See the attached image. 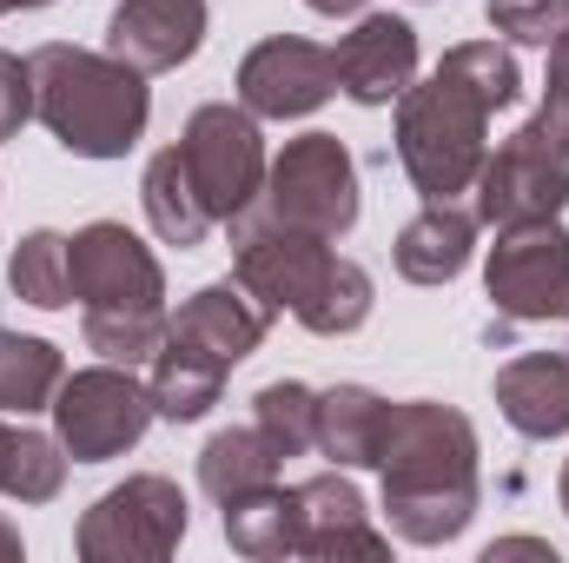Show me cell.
<instances>
[{"instance_id":"6da1fadb","label":"cell","mask_w":569,"mask_h":563,"mask_svg":"<svg viewBox=\"0 0 569 563\" xmlns=\"http://www.w3.org/2000/svg\"><path fill=\"white\" fill-rule=\"evenodd\" d=\"M523 93L517 53L497 40H463L437 60L425 87L411 80L398 100V159L425 199H457L477 186L490 159V113Z\"/></svg>"},{"instance_id":"7a4b0ae2","label":"cell","mask_w":569,"mask_h":563,"mask_svg":"<svg viewBox=\"0 0 569 563\" xmlns=\"http://www.w3.org/2000/svg\"><path fill=\"white\" fill-rule=\"evenodd\" d=\"M385 517L405 544H450L470 531L477 504H483V477H477V424L457 405L437 398H405L391 405L385 424Z\"/></svg>"},{"instance_id":"3957f363","label":"cell","mask_w":569,"mask_h":563,"mask_svg":"<svg viewBox=\"0 0 569 563\" xmlns=\"http://www.w3.org/2000/svg\"><path fill=\"white\" fill-rule=\"evenodd\" d=\"M232 279L252 298H266L272 312H291L305 332L318 338H345L371 318V273L345 253H331V239L279 226L272 213H239L232 219Z\"/></svg>"},{"instance_id":"277c9868","label":"cell","mask_w":569,"mask_h":563,"mask_svg":"<svg viewBox=\"0 0 569 563\" xmlns=\"http://www.w3.org/2000/svg\"><path fill=\"white\" fill-rule=\"evenodd\" d=\"M27 73H33V120L73 159H127L140 146L152 120V87L140 67L47 40L27 53Z\"/></svg>"},{"instance_id":"5b68a950","label":"cell","mask_w":569,"mask_h":563,"mask_svg":"<svg viewBox=\"0 0 569 563\" xmlns=\"http://www.w3.org/2000/svg\"><path fill=\"white\" fill-rule=\"evenodd\" d=\"M259 213H272L279 226L318 233V239H345L358 226V159L338 134H298L266 172Z\"/></svg>"},{"instance_id":"8992f818","label":"cell","mask_w":569,"mask_h":563,"mask_svg":"<svg viewBox=\"0 0 569 563\" xmlns=\"http://www.w3.org/2000/svg\"><path fill=\"white\" fill-rule=\"evenodd\" d=\"M569 206V134L550 113H530L477 172V226H530Z\"/></svg>"},{"instance_id":"52a82bcc","label":"cell","mask_w":569,"mask_h":563,"mask_svg":"<svg viewBox=\"0 0 569 563\" xmlns=\"http://www.w3.org/2000/svg\"><path fill=\"white\" fill-rule=\"evenodd\" d=\"M159 418L146 385L133 378V365H87V372H67L60 392H53V437L67 444L73 464H107V457H127L146 437V424Z\"/></svg>"},{"instance_id":"ba28073f","label":"cell","mask_w":569,"mask_h":563,"mask_svg":"<svg viewBox=\"0 0 569 563\" xmlns=\"http://www.w3.org/2000/svg\"><path fill=\"white\" fill-rule=\"evenodd\" d=\"M186 491L159 471H140L127 484H113L107 497H93V511L73 531V551L87 563H159L179 551L186 537Z\"/></svg>"},{"instance_id":"9c48e42d","label":"cell","mask_w":569,"mask_h":563,"mask_svg":"<svg viewBox=\"0 0 569 563\" xmlns=\"http://www.w3.org/2000/svg\"><path fill=\"white\" fill-rule=\"evenodd\" d=\"M179 159H186V172H192L206 213L226 219V226H232L239 213L259 206L266 172H272L259 120H252L246 107H232V100H212V107H199V113L186 120V134H179Z\"/></svg>"},{"instance_id":"30bf717a","label":"cell","mask_w":569,"mask_h":563,"mask_svg":"<svg viewBox=\"0 0 569 563\" xmlns=\"http://www.w3.org/2000/svg\"><path fill=\"white\" fill-rule=\"evenodd\" d=\"M483 292H490L497 318H510V325L569 318V233L557 219L503 226L483 259Z\"/></svg>"},{"instance_id":"8fae6325","label":"cell","mask_w":569,"mask_h":563,"mask_svg":"<svg viewBox=\"0 0 569 563\" xmlns=\"http://www.w3.org/2000/svg\"><path fill=\"white\" fill-rule=\"evenodd\" d=\"M67 273L80 312H159L166 305V273L140 246V233H127L120 219H93L67 239Z\"/></svg>"},{"instance_id":"7c38bea8","label":"cell","mask_w":569,"mask_h":563,"mask_svg":"<svg viewBox=\"0 0 569 563\" xmlns=\"http://www.w3.org/2000/svg\"><path fill=\"white\" fill-rule=\"evenodd\" d=\"M338 93V67L331 47L298 40V33H272L239 60V107L252 120H305Z\"/></svg>"},{"instance_id":"4fadbf2b","label":"cell","mask_w":569,"mask_h":563,"mask_svg":"<svg viewBox=\"0 0 569 563\" xmlns=\"http://www.w3.org/2000/svg\"><path fill=\"white\" fill-rule=\"evenodd\" d=\"M331 67L338 93H351L358 107H391L418 80V27L398 13H358V27L331 47Z\"/></svg>"},{"instance_id":"5bb4252c","label":"cell","mask_w":569,"mask_h":563,"mask_svg":"<svg viewBox=\"0 0 569 563\" xmlns=\"http://www.w3.org/2000/svg\"><path fill=\"white\" fill-rule=\"evenodd\" d=\"M291 491H298V557L311 563L391 557V537L371 531V511H365V497H358V484L345 471H318V477H305Z\"/></svg>"},{"instance_id":"9a60e30c","label":"cell","mask_w":569,"mask_h":563,"mask_svg":"<svg viewBox=\"0 0 569 563\" xmlns=\"http://www.w3.org/2000/svg\"><path fill=\"white\" fill-rule=\"evenodd\" d=\"M272 318H279V312H272L266 298H252L239 279H212V285H199L179 312H166V332L186 338V345H199V352H212V358L232 372V365H246V358L266 345Z\"/></svg>"},{"instance_id":"2e32d148","label":"cell","mask_w":569,"mask_h":563,"mask_svg":"<svg viewBox=\"0 0 569 563\" xmlns=\"http://www.w3.org/2000/svg\"><path fill=\"white\" fill-rule=\"evenodd\" d=\"M206 47V0H120L107 20V53L152 73L186 67Z\"/></svg>"},{"instance_id":"e0dca14e","label":"cell","mask_w":569,"mask_h":563,"mask_svg":"<svg viewBox=\"0 0 569 563\" xmlns=\"http://www.w3.org/2000/svg\"><path fill=\"white\" fill-rule=\"evenodd\" d=\"M497 412L517 437L550 444L569 431V352H523L497 372Z\"/></svg>"},{"instance_id":"ac0fdd59","label":"cell","mask_w":569,"mask_h":563,"mask_svg":"<svg viewBox=\"0 0 569 563\" xmlns=\"http://www.w3.org/2000/svg\"><path fill=\"white\" fill-rule=\"evenodd\" d=\"M477 253V213H463L457 199H425L418 219H405L391 266L411 285H450Z\"/></svg>"},{"instance_id":"d6986e66","label":"cell","mask_w":569,"mask_h":563,"mask_svg":"<svg viewBox=\"0 0 569 563\" xmlns=\"http://www.w3.org/2000/svg\"><path fill=\"white\" fill-rule=\"evenodd\" d=\"M385 424H391V398H378L371 385H331L318 392V457H331L338 471H378L385 451Z\"/></svg>"},{"instance_id":"ffe728a7","label":"cell","mask_w":569,"mask_h":563,"mask_svg":"<svg viewBox=\"0 0 569 563\" xmlns=\"http://www.w3.org/2000/svg\"><path fill=\"white\" fill-rule=\"evenodd\" d=\"M219 392H226V365L212 352H199V345H186V338L166 332V345L152 352V372H146L152 412L166 424H199L219 405Z\"/></svg>"},{"instance_id":"44dd1931","label":"cell","mask_w":569,"mask_h":563,"mask_svg":"<svg viewBox=\"0 0 569 563\" xmlns=\"http://www.w3.org/2000/svg\"><path fill=\"white\" fill-rule=\"evenodd\" d=\"M140 206H146V226L159 233V246L192 253V246H206V233H212V213H206V199H199V186H192V172H186L179 146H166V152H152V159H146Z\"/></svg>"},{"instance_id":"7402d4cb","label":"cell","mask_w":569,"mask_h":563,"mask_svg":"<svg viewBox=\"0 0 569 563\" xmlns=\"http://www.w3.org/2000/svg\"><path fill=\"white\" fill-rule=\"evenodd\" d=\"M219 511H226V544L239 557L252 563L298 557V491L291 484H259V491H246Z\"/></svg>"},{"instance_id":"603a6c76","label":"cell","mask_w":569,"mask_h":563,"mask_svg":"<svg viewBox=\"0 0 569 563\" xmlns=\"http://www.w3.org/2000/svg\"><path fill=\"white\" fill-rule=\"evenodd\" d=\"M279 464L284 457L266 444L259 424H232V431L206 437V451H199V491L212 504H232V497H246L259 484H279Z\"/></svg>"},{"instance_id":"cb8c5ba5","label":"cell","mask_w":569,"mask_h":563,"mask_svg":"<svg viewBox=\"0 0 569 563\" xmlns=\"http://www.w3.org/2000/svg\"><path fill=\"white\" fill-rule=\"evenodd\" d=\"M67 444L27 424H0V497L20 504H53L67 491Z\"/></svg>"},{"instance_id":"d4e9b609","label":"cell","mask_w":569,"mask_h":563,"mask_svg":"<svg viewBox=\"0 0 569 563\" xmlns=\"http://www.w3.org/2000/svg\"><path fill=\"white\" fill-rule=\"evenodd\" d=\"M60 378H67L60 345L0 332V412H20V418H27V412H53Z\"/></svg>"},{"instance_id":"484cf974","label":"cell","mask_w":569,"mask_h":563,"mask_svg":"<svg viewBox=\"0 0 569 563\" xmlns=\"http://www.w3.org/2000/svg\"><path fill=\"white\" fill-rule=\"evenodd\" d=\"M7 285L13 298H27L33 312H60L73 305V273H67V239L60 233H27L7 259Z\"/></svg>"},{"instance_id":"4316f807","label":"cell","mask_w":569,"mask_h":563,"mask_svg":"<svg viewBox=\"0 0 569 563\" xmlns=\"http://www.w3.org/2000/svg\"><path fill=\"white\" fill-rule=\"evenodd\" d=\"M252 424L266 431V444L279 457H305L318 444V392L298 385V378H272L259 398H252Z\"/></svg>"},{"instance_id":"83f0119b","label":"cell","mask_w":569,"mask_h":563,"mask_svg":"<svg viewBox=\"0 0 569 563\" xmlns=\"http://www.w3.org/2000/svg\"><path fill=\"white\" fill-rule=\"evenodd\" d=\"M80 338L107 365H152V352L166 345V305L159 312H80Z\"/></svg>"},{"instance_id":"f1b7e54d","label":"cell","mask_w":569,"mask_h":563,"mask_svg":"<svg viewBox=\"0 0 569 563\" xmlns=\"http://www.w3.org/2000/svg\"><path fill=\"white\" fill-rule=\"evenodd\" d=\"M490 27L517 47H550L569 27V0H490Z\"/></svg>"},{"instance_id":"f546056e","label":"cell","mask_w":569,"mask_h":563,"mask_svg":"<svg viewBox=\"0 0 569 563\" xmlns=\"http://www.w3.org/2000/svg\"><path fill=\"white\" fill-rule=\"evenodd\" d=\"M27 120H33V73H27V60L0 53V140H13Z\"/></svg>"},{"instance_id":"4dcf8cb0","label":"cell","mask_w":569,"mask_h":563,"mask_svg":"<svg viewBox=\"0 0 569 563\" xmlns=\"http://www.w3.org/2000/svg\"><path fill=\"white\" fill-rule=\"evenodd\" d=\"M537 113H550L569 134V27L550 40V80H543V107H537Z\"/></svg>"},{"instance_id":"1f68e13d","label":"cell","mask_w":569,"mask_h":563,"mask_svg":"<svg viewBox=\"0 0 569 563\" xmlns=\"http://www.w3.org/2000/svg\"><path fill=\"white\" fill-rule=\"evenodd\" d=\"M497 557H557L543 537H503V544H490V563Z\"/></svg>"},{"instance_id":"d6a6232c","label":"cell","mask_w":569,"mask_h":563,"mask_svg":"<svg viewBox=\"0 0 569 563\" xmlns=\"http://www.w3.org/2000/svg\"><path fill=\"white\" fill-rule=\"evenodd\" d=\"M311 13H325V20H351V13H365L371 0H305Z\"/></svg>"},{"instance_id":"836d02e7","label":"cell","mask_w":569,"mask_h":563,"mask_svg":"<svg viewBox=\"0 0 569 563\" xmlns=\"http://www.w3.org/2000/svg\"><path fill=\"white\" fill-rule=\"evenodd\" d=\"M20 551H27V544H20V524H7V517H0V563H13Z\"/></svg>"},{"instance_id":"e575fe53","label":"cell","mask_w":569,"mask_h":563,"mask_svg":"<svg viewBox=\"0 0 569 563\" xmlns=\"http://www.w3.org/2000/svg\"><path fill=\"white\" fill-rule=\"evenodd\" d=\"M33 7H53V0H0V13H33Z\"/></svg>"},{"instance_id":"d590c367","label":"cell","mask_w":569,"mask_h":563,"mask_svg":"<svg viewBox=\"0 0 569 563\" xmlns=\"http://www.w3.org/2000/svg\"><path fill=\"white\" fill-rule=\"evenodd\" d=\"M557 504H563V517H569V457H563V477H557Z\"/></svg>"}]
</instances>
